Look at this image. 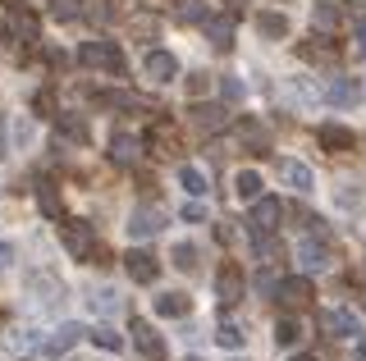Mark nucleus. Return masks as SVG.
Segmentation results:
<instances>
[{"instance_id": "obj_37", "label": "nucleus", "mask_w": 366, "mask_h": 361, "mask_svg": "<svg viewBox=\"0 0 366 361\" xmlns=\"http://www.w3.org/2000/svg\"><path fill=\"white\" fill-rule=\"evenodd\" d=\"M352 51H357V55H366V14L357 19V24H352Z\"/></svg>"}, {"instance_id": "obj_9", "label": "nucleus", "mask_w": 366, "mask_h": 361, "mask_svg": "<svg viewBox=\"0 0 366 361\" xmlns=\"http://www.w3.org/2000/svg\"><path fill=\"white\" fill-rule=\"evenodd\" d=\"M28 288L37 293V302H64V279L55 275V270H46V265H37V270H28Z\"/></svg>"}, {"instance_id": "obj_1", "label": "nucleus", "mask_w": 366, "mask_h": 361, "mask_svg": "<svg viewBox=\"0 0 366 361\" xmlns=\"http://www.w3.org/2000/svg\"><path fill=\"white\" fill-rule=\"evenodd\" d=\"M78 60L87 64V69H97V73H110V78H119L124 73V51L114 46V41H83L78 46Z\"/></svg>"}, {"instance_id": "obj_45", "label": "nucleus", "mask_w": 366, "mask_h": 361, "mask_svg": "<svg viewBox=\"0 0 366 361\" xmlns=\"http://www.w3.org/2000/svg\"><path fill=\"white\" fill-rule=\"evenodd\" d=\"M5 5H9V9H14V5H19V0H5Z\"/></svg>"}, {"instance_id": "obj_11", "label": "nucleus", "mask_w": 366, "mask_h": 361, "mask_svg": "<svg viewBox=\"0 0 366 361\" xmlns=\"http://www.w3.org/2000/svg\"><path fill=\"white\" fill-rule=\"evenodd\" d=\"M362 96H366V83H362V78H330V87H325V101H330V106H357Z\"/></svg>"}, {"instance_id": "obj_13", "label": "nucleus", "mask_w": 366, "mask_h": 361, "mask_svg": "<svg viewBox=\"0 0 366 361\" xmlns=\"http://www.w3.org/2000/svg\"><path fill=\"white\" fill-rule=\"evenodd\" d=\"M87 330H83V325H78V320H64L60 325V330H55V334H46L41 338V347H46V357H64L69 352V347H74L78 343V338H83Z\"/></svg>"}, {"instance_id": "obj_33", "label": "nucleus", "mask_w": 366, "mask_h": 361, "mask_svg": "<svg viewBox=\"0 0 366 361\" xmlns=\"http://www.w3.org/2000/svg\"><path fill=\"white\" fill-rule=\"evenodd\" d=\"M243 325H234V320H224L220 325V330H215V343H220V347H229V352H234V347H243Z\"/></svg>"}, {"instance_id": "obj_36", "label": "nucleus", "mask_w": 366, "mask_h": 361, "mask_svg": "<svg viewBox=\"0 0 366 361\" xmlns=\"http://www.w3.org/2000/svg\"><path fill=\"white\" fill-rule=\"evenodd\" d=\"M183 87H188L192 101H202L206 92H211V78H206V73H188V83H183Z\"/></svg>"}, {"instance_id": "obj_16", "label": "nucleus", "mask_w": 366, "mask_h": 361, "mask_svg": "<svg viewBox=\"0 0 366 361\" xmlns=\"http://www.w3.org/2000/svg\"><path fill=\"white\" fill-rule=\"evenodd\" d=\"M110 161L114 165H137L142 161V138H137V133H114L110 138Z\"/></svg>"}, {"instance_id": "obj_20", "label": "nucleus", "mask_w": 366, "mask_h": 361, "mask_svg": "<svg viewBox=\"0 0 366 361\" xmlns=\"http://www.w3.org/2000/svg\"><path fill=\"white\" fill-rule=\"evenodd\" d=\"M224 115H229L224 106H192V128H197V133H206V138H211V133H220L224 123H229Z\"/></svg>"}, {"instance_id": "obj_27", "label": "nucleus", "mask_w": 366, "mask_h": 361, "mask_svg": "<svg viewBox=\"0 0 366 361\" xmlns=\"http://www.w3.org/2000/svg\"><path fill=\"white\" fill-rule=\"evenodd\" d=\"M343 24V14H339V5H330V0H320V5H312V28H320L330 37V32H339Z\"/></svg>"}, {"instance_id": "obj_3", "label": "nucleus", "mask_w": 366, "mask_h": 361, "mask_svg": "<svg viewBox=\"0 0 366 361\" xmlns=\"http://www.w3.org/2000/svg\"><path fill=\"white\" fill-rule=\"evenodd\" d=\"M297 265H302V275H325L335 265V247L325 243V233H312L297 243Z\"/></svg>"}, {"instance_id": "obj_46", "label": "nucleus", "mask_w": 366, "mask_h": 361, "mask_svg": "<svg viewBox=\"0 0 366 361\" xmlns=\"http://www.w3.org/2000/svg\"><path fill=\"white\" fill-rule=\"evenodd\" d=\"M188 361H202V357H188Z\"/></svg>"}, {"instance_id": "obj_22", "label": "nucleus", "mask_w": 366, "mask_h": 361, "mask_svg": "<svg viewBox=\"0 0 366 361\" xmlns=\"http://www.w3.org/2000/svg\"><path fill=\"white\" fill-rule=\"evenodd\" d=\"M238 138L247 142L252 156H266L270 151V133H266V123H261V119H243V123H238Z\"/></svg>"}, {"instance_id": "obj_17", "label": "nucleus", "mask_w": 366, "mask_h": 361, "mask_svg": "<svg viewBox=\"0 0 366 361\" xmlns=\"http://www.w3.org/2000/svg\"><path fill=\"white\" fill-rule=\"evenodd\" d=\"M316 142L325 146L330 156H343V151H352V128H343V123H320Z\"/></svg>"}, {"instance_id": "obj_28", "label": "nucleus", "mask_w": 366, "mask_h": 361, "mask_svg": "<svg viewBox=\"0 0 366 361\" xmlns=\"http://www.w3.org/2000/svg\"><path fill=\"white\" fill-rule=\"evenodd\" d=\"M234 197L238 201H257L261 197V174L257 169H238L234 174Z\"/></svg>"}, {"instance_id": "obj_38", "label": "nucleus", "mask_w": 366, "mask_h": 361, "mask_svg": "<svg viewBox=\"0 0 366 361\" xmlns=\"http://www.w3.org/2000/svg\"><path fill=\"white\" fill-rule=\"evenodd\" d=\"M243 96H247V87L238 78H224V101H243Z\"/></svg>"}, {"instance_id": "obj_41", "label": "nucleus", "mask_w": 366, "mask_h": 361, "mask_svg": "<svg viewBox=\"0 0 366 361\" xmlns=\"http://www.w3.org/2000/svg\"><path fill=\"white\" fill-rule=\"evenodd\" d=\"M0 156H9V119L0 115Z\"/></svg>"}, {"instance_id": "obj_6", "label": "nucleus", "mask_w": 366, "mask_h": 361, "mask_svg": "<svg viewBox=\"0 0 366 361\" xmlns=\"http://www.w3.org/2000/svg\"><path fill=\"white\" fill-rule=\"evenodd\" d=\"M243 288H247V279H243V265H238V261H224L220 270H215V293H220L224 307L243 302Z\"/></svg>"}, {"instance_id": "obj_29", "label": "nucleus", "mask_w": 366, "mask_h": 361, "mask_svg": "<svg viewBox=\"0 0 366 361\" xmlns=\"http://www.w3.org/2000/svg\"><path fill=\"white\" fill-rule=\"evenodd\" d=\"M87 14V0H51V19L55 24H78Z\"/></svg>"}, {"instance_id": "obj_24", "label": "nucleus", "mask_w": 366, "mask_h": 361, "mask_svg": "<svg viewBox=\"0 0 366 361\" xmlns=\"http://www.w3.org/2000/svg\"><path fill=\"white\" fill-rule=\"evenodd\" d=\"M257 32L266 41H284L289 37V14H274V9H261L257 14Z\"/></svg>"}, {"instance_id": "obj_4", "label": "nucleus", "mask_w": 366, "mask_h": 361, "mask_svg": "<svg viewBox=\"0 0 366 361\" xmlns=\"http://www.w3.org/2000/svg\"><path fill=\"white\" fill-rule=\"evenodd\" d=\"M280 220H284V206L274 197H257L252 201V215H247V233L252 238H266V233L280 229Z\"/></svg>"}, {"instance_id": "obj_14", "label": "nucleus", "mask_w": 366, "mask_h": 361, "mask_svg": "<svg viewBox=\"0 0 366 361\" xmlns=\"http://www.w3.org/2000/svg\"><path fill=\"white\" fill-rule=\"evenodd\" d=\"M202 28H206V41H211L215 51H229V46H234V14H206Z\"/></svg>"}, {"instance_id": "obj_10", "label": "nucleus", "mask_w": 366, "mask_h": 361, "mask_svg": "<svg viewBox=\"0 0 366 361\" xmlns=\"http://www.w3.org/2000/svg\"><path fill=\"white\" fill-rule=\"evenodd\" d=\"M124 270H129L133 284H156V279H160V261L152 252H142V247H133V252L124 256Z\"/></svg>"}, {"instance_id": "obj_23", "label": "nucleus", "mask_w": 366, "mask_h": 361, "mask_svg": "<svg viewBox=\"0 0 366 361\" xmlns=\"http://www.w3.org/2000/svg\"><path fill=\"white\" fill-rule=\"evenodd\" d=\"M188 311H192L188 293H160V298H156V315H165V320H183Z\"/></svg>"}, {"instance_id": "obj_5", "label": "nucleus", "mask_w": 366, "mask_h": 361, "mask_svg": "<svg viewBox=\"0 0 366 361\" xmlns=\"http://www.w3.org/2000/svg\"><path fill=\"white\" fill-rule=\"evenodd\" d=\"M165 206H156V201H142V206H133L129 215V238H152V233H160V224H165Z\"/></svg>"}, {"instance_id": "obj_47", "label": "nucleus", "mask_w": 366, "mask_h": 361, "mask_svg": "<svg viewBox=\"0 0 366 361\" xmlns=\"http://www.w3.org/2000/svg\"><path fill=\"white\" fill-rule=\"evenodd\" d=\"M19 361H32V357H19Z\"/></svg>"}, {"instance_id": "obj_44", "label": "nucleus", "mask_w": 366, "mask_h": 361, "mask_svg": "<svg viewBox=\"0 0 366 361\" xmlns=\"http://www.w3.org/2000/svg\"><path fill=\"white\" fill-rule=\"evenodd\" d=\"M293 361H316V357H312V352H297V357H293Z\"/></svg>"}, {"instance_id": "obj_26", "label": "nucleus", "mask_w": 366, "mask_h": 361, "mask_svg": "<svg viewBox=\"0 0 366 361\" xmlns=\"http://www.w3.org/2000/svg\"><path fill=\"white\" fill-rule=\"evenodd\" d=\"M37 206L46 220H60V188H55V178H37Z\"/></svg>"}, {"instance_id": "obj_18", "label": "nucleus", "mask_w": 366, "mask_h": 361, "mask_svg": "<svg viewBox=\"0 0 366 361\" xmlns=\"http://www.w3.org/2000/svg\"><path fill=\"white\" fill-rule=\"evenodd\" d=\"M297 55H302L307 64H335L339 46H330V37H316L312 32V41H297Z\"/></svg>"}, {"instance_id": "obj_40", "label": "nucleus", "mask_w": 366, "mask_h": 361, "mask_svg": "<svg viewBox=\"0 0 366 361\" xmlns=\"http://www.w3.org/2000/svg\"><path fill=\"white\" fill-rule=\"evenodd\" d=\"M179 215H183V220H192V224H197V220H206V206H202V201H188V206H183V210H179Z\"/></svg>"}, {"instance_id": "obj_7", "label": "nucleus", "mask_w": 366, "mask_h": 361, "mask_svg": "<svg viewBox=\"0 0 366 361\" xmlns=\"http://www.w3.org/2000/svg\"><path fill=\"white\" fill-rule=\"evenodd\" d=\"M280 302L289 311H302V307H312V298H316V284H312V275H293V279H280Z\"/></svg>"}, {"instance_id": "obj_30", "label": "nucleus", "mask_w": 366, "mask_h": 361, "mask_svg": "<svg viewBox=\"0 0 366 361\" xmlns=\"http://www.w3.org/2000/svg\"><path fill=\"white\" fill-rule=\"evenodd\" d=\"M179 188H183V193H192V197H202L211 183H206V174H202L197 165H179Z\"/></svg>"}, {"instance_id": "obj_2", "label": "nucleus", "mask_w": 366, "mask_h": 361, "mask_svg": "<svg viewBox=\"0 0 366 361\" xmlns=\"http://www.w3.org/2000/svg\"><path fill=\"white\" fill-rule=\"evenodd\" d=\"M60 243H64V252L74 256V261H87L92 256V247H97V233H92V224L87 220H69V215H60Z\"/></svg>"}, {"instance_id": "obj_12", "label": "nucleus", "mask_w": 366, "mask_h": 361, "mask_svg": "<svg viewBox=\"0 0 366 361\" xmlns=\"http://www.w3.org/2000/svg\"><path fill=\"white\" fill-rule=\"evenodd\" d=\"M274 169H280V183H284V188H293V193H302V197L316 188V174H312V169H307L302 161H280Z\"/></svg>"}, {"instance_id": "obj_42", "label": "nucleus", "mask_w": 366, "mask_h": 361, "mask_svg": "<svg viewBox=\"0 0 366 361\" xmlns=\"http://www.w3.org/2000/svg\"><path fill=\"white\" fill-rule=\"evenodd\" d=\"M9 261H14V243H0V270H5Z\"/></svg>"}, {"instance_id": "obj_35", "label": "nucleus", "mask_w": 366, "mask_h": 361, "mask_svg": "<svg viewBox=\"0 0 366 361\" xmlns=\"http://www.w3.org/2000/svg\"><path fill=\"white\" fill-rule=\"evenodd\" d=\"M87 338H92L97 347H106V352H119V347H124V338H119V334H110V330H92Z\"/></svg>"}, {"instance_id": "obj_19", "label": "nucleus", "mask_w": 366, "mask_h": 361, "mask_svg": "<svg viewBox=\"0 0 366 361\" xmlns=\"http://www.w3.org/2000/svg\"><path fill=\"white\" fill-rule=\"evenodd\" d=\"M9 32H14V41H19L23 51L41 41L37 37V14H32V9H23V5H14V28H9Z\"/></svg>"}, {"instance_id": "obj_39", "label": "nucleus", "mask_w": 366, "mask_h": 361, "mask_svg": "<svg viewBox=\"0 0 366 361\" xmlns=\"http://www.w3.org/2000/svg\"><path fill=\"white\" fill-rule=\"evenodd\" d=\"M32 110H37V115H51V110H55V96L51 92H37V96H32Z\"/></svg>"}, {"instance_id": "obj_8", "label": "nucleus", "mask_w": 366, "mask_h": 361, "mask_svg": "<svg viewBox=\"0 0 366 361\" xmlns=\"http://www.w3.org/2000/svg\"><path fill=\"white\" fill-rule=\"evenodd\" d=\"M320 334H330V338H357L362 334V320L348 307H330V311H320Z\"/></svg>"}, {"instance_id": "obj_32", "label": "nucleus", "mask_w": 366, "mask_h": 361, "mask_svg": "<svg viewBox=\"0 0 366 361\" xmlns=\"http://www.w3.org/2000/svg\"><path fill=\"white\" fill-rule=\"evenodd\" d=\"M169 261H174V265L183 270V275H192V270H197V247H192V243H174Z\"/></svg>"}, {"instance_id": "obj_34", "label": "nucleus", "mask_w": 366, "mask_h": 361, "mask_svg": "<svg viewBox=\"0 0 366 361\" xmlns=\"http://www.w3.org/2000/svg\"><path fill=\"white\" fill-rule=\"evenodd\" d=\"M92 311H101V315H110V311H119V293H114V288H97V293H92Z\"/></svg>"}, {"instance_id": "obj_15", "label": "nucleus", "mask_w": 366, "mask_h": 361, "mask_svg": "<svg viewBox=\"0 0 366 361\" xmlns=\"http://www.w3.org/2000/svg\"><path fill=\"white\" fill-rule=\"evenodd\" d=\"M142 73L152 78V83H169V78H179V60H174L169 51H147Z\"/></svg>"}, {"instance_id": "obj_25", "label": "nucleus", "mask_w": 366, "mask_h": 361, "mask_svg": "<svg viewBox=\"0 0 366 361\" xmlns=\"http://www.w3.org/2000/svg\"><path fill=\"white\" fill-rule=\"evenodd\" d=\"M55 133H60L64 142H74V146H83V142L92 138V133H87V119H83V115H60V119H55Z\"/></svg>"}, {"instance_id": "obj_31", "label": "nucleus", "mask_w": 366, "mask_h": 361, "mask_svg": "<svg viewBox=\"0 0 366 361\" xmlns=\"http://www.w3.org/2000/svg\"><path fill=\"white\" fill-rule=\"evenodd\" d=\"M297 338H302V325H297L293 315H284V320H274V343H280V347H293Z\"/></svg>"}, {"instance_id": "obj_21", "label": "nucleus", "mask_w": 366, "mask_h": 361, "mask_svg": "<svg viewBox=\"0 0 366 361\" xmlns=\"http://www.w3.org/2000/svg\"><path fill=\"white\" fill-rule=\"evenodd\" d=\"M133 347H137L147 361H160V347H165V343H160V334H156L147 320H133Z\"/></svg>"}, {"instance_id": "obj_43", "label": "nucleus", "mask_w": 366, "mask_h": 361, "mask_svg": "<svg viewBox=\"0 0 366 361\" xmlns=\"http://www.w3.org/2000/svg\"><path fill=\"white\" fill-rule=\"evenodd\" d=\"M357 361H366V334H357Z\"/></svg>"}]
</instances>
